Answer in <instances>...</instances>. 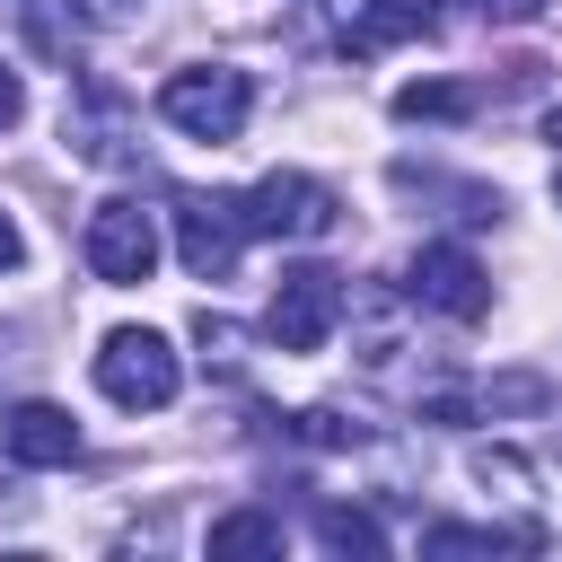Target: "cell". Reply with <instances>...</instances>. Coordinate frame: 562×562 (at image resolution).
I'll list each match as a JSON object with an SVG mask.
<instances>
[{
	"label": "cell",
	"instance_id": "277c9868",
	"mask_svg": "<svg viewBox=\"0 0 562 562\" xmlns=\"http://www.w3.org/2000/svg\"><path fill=\"white\" fill-rule=\"evenodd\" d=\"M334 316H342V272H325V263H290V272L272 281L263 334H272L281 351H325Z\"/></svg>",
	"mask_w": 562,
	"mask_h": 562
},
{
	"label": "cell",
	"instance_id": "e0dca14e",
	"mask_svg": "<svg viewBox=\"0 0 562 562\" xmlns=\"http://www.w3.org/2000/svg\"><path fill=\"white\" fill-rule=\"evenodd\" d=\"M18 255H26V237H18V220H9V211H0V272H9V263H18Z\"/></svg>",
	"mask_w": 562,
	"mask_h": 562
},
{
	"label": "cell",
	"instance_id": "52a82bcc",
	"mask_svg": "<svg viewBox=\"0 0 562 562\" xmlns=\"http://www.w3.org/2000/svg\"><path fill=\"white\" fill-rule=\"evenodd\" d=\"M404 290H413L422 307L457 316V325H474V316L492 307V272H483L465 246H422V255H413V272H404Z\"/></svg>",
	"mask_w": 562,
	"mask_h": 562
},
{
	"label": "cell",
	"instance_id": "ac0fdd59",
	"mask_svg": "<svg viewBox=\"0 0 562 562\" xmlns=\"http://www.w3.org/2000/svg\"><path fill=\"white\" fill-rule=\"evenodd\" d=\"M483 9H492V18H536L544 0H483Z\"/></svg>",
	"mask_w": 562,
	"mask_h": 562
},
{
	"label": "cell",
	"instance_id": "9c48e42d",
	"mask_svg": "<svg viewBox=\"0 0 562 562\" xmlns=\"http://www.w3.org/2000/svg\"><path fill=\"white\" fill-rule=\"evenodd\" d=\"M439 26V0H360V53L369 44H404V35H430Z\"/></svg>",
	"mask_w": 562,
	"mask_h": 562
},
{
	"label": "cell",
	"instance_id": "3957f363",
	"mask_svg": "<svg viewBox=\"0 0 562 562\" xmlns=\"http://www.w3.org/2000/svg\"><path fill=\"white\" fill-rule=\"evenodd\" d=\"M88 272L97 281H114V290H132V281H149L158 272V211H140L132 193H114V202H97L88 211Z\"/></svg>",
	"mask_w": 562,
	"mask_h": 562
},
{
	"label": "cell",
	"instance_id": "9a60e30c",
	"mask_svg": "<svg viewBox=\"0 0 562 562\" xmlns=\"http://www.w3.org/2000/svg\"><path fill=\"white\" fill-rule=\"evenodd\" d=\"M474 474L501 492H527V457H509V448H474Z\"/></svg>",
	"mask_w": 562,
	"mask_h": 562
},
{
	"label": "cell",
	"instance_id": "30bf717a",
	"mask_svg": "<svg viewBox=\"0 0 562 562\" xmlns=\"http://www.w3.org/2000/svg\"><path fill=\"white\" fill-rule=\"evenodd\" d=\"M395 114L404 123H465L474 114V88L465 79H413V88H395Z\"/></svg>",
	"mask_w": 562,
	"mask_h": 562
},
{
	"label": "cell",
	"instance_id": "5bb4252c",
	"mask_svg": "<svg viewBox=\"0 0 562 562\" xmlns=\"http://www.w3.org/2000/svg\"><path fill=\"white\" fill-rule=\"evenodd\" d=\"M483 404H492V413H544V404H553V386H544L536 369H501V378L483 386Z\"/></svg>",
	"mask_w": 562,
	"mask_h": 562
},
{
	"label": "cell",
	"instance_id": "6da1fadb",
	"mask_svg": "<svg viewBox=\"0 0 562 562\" xmlns=\"http://www.w3.org/2000/svg\"><path fill=\"white\" fill-rule=\"evenodd\" d=\"M246 114H255V79L246 70H228V61H193V70H167V88H158V123H176L184 140H237L246 132Z\"/></svg>",
	"mask_w": 562,
	"mask_h": 562
},
{
	"label": "cell",
	"instance_id": "7a4b0ae2",
	"mask_svg": "<svg viewBox=\"0 0 562 562\" xmlns=\"http://www.w3.org/2000/svg\"><path fill=\"white\" fill-rule=\"evenodd\" d=\"M97 386H105L123 413H158V404H176L184 360H176L167 334H149V325H114V334L97 342Z\"/></svg>",
	"mask_w": 562,
	"mask_h": 562
},
{
	"label": "cell",
	"instance_id": "8fae6325",
	"mask_svg": "<svg viewBox=\"0 0 562 562\" xmlns=\"http://www.w3.org/2000/svg\"><path fill=\"white\" fill-rule=\"evenodd\" d=\"M211 553H281V518L272 509H228V518H211Z\"/></svg>",
	"mask_w": 562,
	"mask_h": 562
},
{
	"label": "cell",
	"instance_id": "7c38bea8",
	"mask_svg": "<svg viewBox=\"0 0 562 562\" xmlns=\"http://www.w3.org/2000/svg\"><path fill=\"white\" fill-rule=\"evenodd\" d=\"M316 536H325L334 553H386V527H378L369 509H351V501H325V509H316Z\"/></svg>",
	"mask_w": 562,
	"mask_h": 562
},
{
	"label": "cell",
	"instance_id": "4fadbf2b",
	"mask_svg": "<svg viewBox=\"0 0 562 562\" xmlns=\"http://www.w3.org/2000/svg\"><path fill=\"white\" fill-rule=\"evenodd\" d=\"M501 544H544V527H430L422 553H501Z\"/></svg>",
	"mask_w": 562,
	"mask_h": 562
},
{
	"label": "cell",
	"instance_id": "ffe728a7",
	"mask_svg": "<svg viewBox=\"0 0 562 562\" xmlns=\"http://www.w3.org/2000/svg\"><path fill=\"white\" fill-rule=\"evenodd\" d=\"M553 193H562V176H553Z\"/></svg>",
	"mask_w": 562,
	"mask_h": 562
},
{
	"label": "cell",
	"instance_id": "d6986e66",
	"mask_svg": "<svg viewBox=\"0 0 562 562\" xmlns=\"http://www.w3.org/2000/svg\"><path fill=\"white\" fill-rule=\"evenodd\" d=\"M544 140H553V149H562V105H553V114H544Z\"/></svg>",
	"mask_w": 562,
	"mask_h": 562
},
{
	"label": "cell",
	"instance_id": "8992f818",
	"mask_svg": "<svg viewBox=\"0 0 562 562\" xmlns=\"http://www.w3.org/2000/svg\"><path fill=\"white\" fill-rule=\"evenodd\" d=\"M176 255L193 281H228L237 255H246V211L237 193H184L176 202Z\"/></svg>",
	"mask_w": 562,
	"mask_h": 562
},
{
	"label": "cell",
	"instance_id": "2e32d148",
	"mask_svg": "<svg viewBox=\"0 0 562 562\" xmlns=\"http://www.w3.org/2000/svg\"><path fill=\"white\" fill-rule=\"evenodd\" d=\"M9 123H26V79L0 61V132H9Z\"/></svg>",
	"mask_w": 562,
	"mask_h": 562
},
{
	"label": "cell",
	"instance_id": "5b68a950",
	"mask_svg": "<svg viewBox=\"0 0 562 562\" xmlns=\"http://www.w3.org/2000/svg\"><path fill=\"white\" fill-rule=\"evenodd\" d=\"M237 211H246V237H325L342 220V202L299 167H272L255 193H237Z\"/></svg>",
	"mask_w": 562,
	"mask_h": 562
},
{
	"label": "cell",
	"instance_id": "ba28073f",
	"mask_svg": "<svg viewBox=\"0 0 562 562\" xmlns=\"http://www.w3.org/2000/svg\"><path fill=\"white\" fill-rule=\"evenodd\" d=\"M0 448H9L18 465H70V457H79V422L35 395V404H9V413H0Z\"/></svg>",
	"mask_w": 562,
	"mask_h": 562
}]
</instances>
